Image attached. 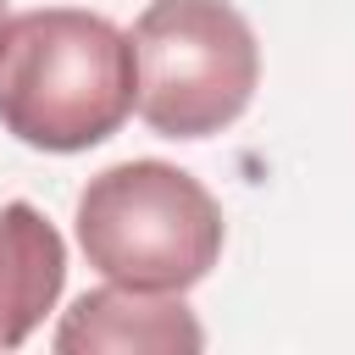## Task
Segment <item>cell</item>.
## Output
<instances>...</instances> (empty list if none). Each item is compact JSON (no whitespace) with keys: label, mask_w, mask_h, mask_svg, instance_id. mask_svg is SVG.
I'll list each match as a JSON object with an SVG mask.
<instances>
[{"label":"cell","mask_w":355,"mask_h":355,"mask_svg":"<svg viewBox=\"0 0 355 355\" xmlns=\"http://www.w3.org/2000/svg\"><path fill=\"white\" fill-rule=\"evenodd\" d=\"M227 222L200 178L166 161H122L78 194V244L105 283L183 294L222 255Z\"/></svg>","instance_id":"obj_2"},{"label":"cell","mask_w":355,"mask_h":355,"mask_svg":"<svg viewBox=\"0 0 355 355\" xmlns=\"http://www.w3.org/2000/svg\"><path fill=\"white\" fill-rule=\"evenodd\" d=\"M55 349L61 355H94V349H116V355H178V349H205V327L194 322V311L183 305V294L105 283V288L83 294L61 316Z\"/></svg>","instance_id":"obj_4"},{"label":"cell","mask_w":355,"mask_h":355,"mask_svg":"<svg viewBox=\"0 0 355 355\" xmlns=\"http://www.w3.org/2000/svg\"><path fill=\"white\" fill-rule=\"evenodd\" d=\"M67 283V244L50 216L28 200L0 205V349L28 344V333L55 311Z\"/></svg>","instance_id":"obj_5"},{"label":"cell","mask_w":355,"mask_h":355,"mask_svg":"<svg viewBox=\"0 0 355 355\" xmlns=\"http://www.w3.org/2000/svg\"><path fill=\"white\" fill-rule=\"evenodd\" d=\"M133 39L72 6H39L0 28V128L28 150L78 155L133 111Z\"/></svg>","instance_id":"obj_1"},{"label":"cell","mask_w":355,"mask_h":355,"mask_svg":"<svg viewBox=\"0 0 355 355\" xmlns=\"http://www.w3.org/2000/svg\"><path fill=\"white\" fill-rule=\"evenodd\" d=\"M0 28H6V0H0Z\"/></svg>","instance_id":"obj_6"},{"label":"cell","mask_w":355,"mask_h":355,"mask_svg":"<svg viewBox=\"0 0 355 355\" xmlns=\"http://www.w3.org/2000/svg\"><path fill=\"white\" fill-rule=\"evenodd\" d=\"M133 105L161 139H211L261 83L250 22L227 0H150L133 22Z\"/></svg>","instance_id":"obj_3"}]
</instances>
